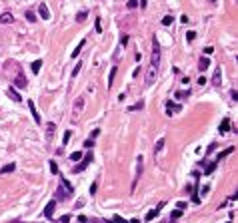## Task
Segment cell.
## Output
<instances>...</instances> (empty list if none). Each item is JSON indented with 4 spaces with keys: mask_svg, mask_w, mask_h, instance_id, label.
Returning <instances> with one entry per match:
<instances>
[{
    "mask_svg": "<svg viewBox=\"0 0 238 223\" xmlns=\"http://www.w3.org/2000/svg\"><path fill=\"white\" fill-rule=\"evenodd\" d=\"M152 58H150V66H148V72H146V86H152L154 80H156V74H158V64H160V48H158V42H152Z\"/></svg>",
    "mask_w": 238,
    "mask_h": 223,
    "instance_id": "1",
    "label": "cell"
},
{
    "mask_svg": "<svg viewBox=\"0 0 238 223\" xmlns=\"http://www.w3.org/2000/svg\"><path fill=\"white\" fill-rule=\"evenodd\" d=\"M90 161H92V154H88V155H84L82 157V161H80V164L74 167V173H80V171H84L86 167L90 165Z\"/></svg>",
    "mask_w": 238,
    "mask_h": 223,
    "instance_id": "2",
    "label": "cell"
},
{
    "mask_svg": "<svg viewBox=\"0 0 238 223\" xmlns=\"http://www.w3.org/2000/svg\"><path fill=\"white\" fill-rule=\"evenodd\" d=\"M14 86H16V88H26V86H28V82H26V76H24L22 72L16 74V78H14Z\"/></svg>",
    "mask_w": 238,
    "mask_h": 223,
    "instance_id": "3",
    "label": "cell"
},
{
    "mask_svg": "<svg viewBox=\"0 0 238 223\" xmlns=\"http://www.w3.org/2000/svg\"><path fill=\"white\" fill-rule=\"evenodd\" d=\"M54 134H56V124H54V122H48L46 124V141H52Z\"/></svg>",
    "mask_w": 238,
    "mask_h": 223,
    "instance_id": "4",
    "label": "cell"
},
{
    "mask_svg": "<svg viewBox=\"0 0 238 223\" xmlns=\"http://www.w3.org/2000/svg\"><path fill=\"white\" fill-rule=\"evenodd\" d=\"M82 110H84V98L80 96L78 100L74 102V108H72V112H74V118H76V116H78V114L82 112Z\"/></svg>",
    "mask_w": 238,
    "mask_h": 223,
    "instance_id": "5",
    "label": "cell"
},
{
    "mask_svg": "<svg viewBox=\"0 0 238 223\" xmlns=\"http://www.w3.org/2000/svg\"><path fill=\"white\" fill-rule=\"evenodd\" d=\"M28 108H30V112H32V118H34V122H36V124H40V122H42V119H40V114L36 112V106H34V102H32V100H28Z\"/></svg>",
    "mask_w": 238,
    "mask_h": 223,
    "instance_id": "6",
    "label": "cell"
},
{
    "mask_svg": "<svg viewBox=\"0 0 238 223\" xmlns=\"http://www.w3.org/2000/svg\"><path fill=\"white\" fill-rule=\"evenodd\" d=\"M54 207H56V199L48 201V205L44 207V215H46V217H52V213H54Z\"/></svg>",
    "mask_w": 238,
    "mask_h": 223,
    "instance_id": "7",
    "label": "cell"
},
{
    "mask_svg": "<svg viewBox=\"0 0 238 223\" xmlns=\"http://www.w3.org/2000/svg\"><path fill=\"white\" fill-rule=\"evenodd\" d=\"M12 22H14V16L10 14V12L0 14V24H12Z\"/></svg>",
    "mask_w": 238,
    "mask_h": 223,
    "instance_id": "8",
    "label": "cell"
},
{
    "mask_svg": "<svg viewBox=\"0 0 238 223\" xmlns=\"http://www.w3.org/2000/svg\"><path fill=\"white\" fill-rule=\"evenodd\" d=\"M60 185H62L64 189H66V191H68L70 195H72V191H74V187H72V183H70V181H68V179H66V177H62V175H60Z\"/></svg>",
    "mask_w": 238,
    "mask_h": 223,
    "instance_id": "9",
    "label": "cell"
},
{
    "mask_svg": "<svg viewBox=\"0 0 238 223\" xmlns=\"http://www.w3.org/2000/svg\"><path fill=\"white\" fill-rule=\"evenodd\" d=\"M56 197L60 199V201H64V199H66V197H70V193H68V191H66V189H64L62 185H58V191H56Z\"/></svg>",
    "mask_w": 238,
    "mask_h": 223,
    "instance_id": "10",
    "label": "cell"
},
{
    "mask_svg": "<svg viewBox=\"0 0 238 223\" xmlns=\"http://www.w3.org/2000/svg\"><path fill=\"white\" fill-rule=\"evenodd\" d=\"M178 110H180V106H178V104H172V102H168V104H166V114H168V116L176 114Z\"/></svg>",
    "mask_w": 238,
    "mask_h": 223,
    "instance_id": "11",
    "label": "cell"
},
{
    "mask_svg": "<svg viewBox=\"0 0 238 223\" xmlns=\"http://www.w3.org/2000/svg\"><path fill=\"white\" fill-rule=\"evenodd\" d=\"M232 151H234V145H230V148H226L224 151H220V154H218V155H216V161H220V160H224V157H226V155H230V154H232Z\"/></svg>",
    "mask_w": 238,
    "mask_h": 223,
    "instance_id": "12",
    "label": "cell"
},
{
    "mask_svg": "<svg viewBox=\"0 0 238 223\" xmlns=\"http://www.w3.org/2000/svg\"><path fill=\"white\" fill-rule=\"evenodd\" d=\"M220 82H222V72H220V68H216L214 78H212V84H214V86H220Z\"/></svg>",
    "mask_w": 238,
    "mask_h": 223,
    "instance_id": "13",
    "label": "cell"
},
{
    "mask_svg": "<svg viewBox=\"0 0 238 223\" xmlns=\"http://www.w3.org/2000/svg\"><path fill=\"white\" fill-rule=\"evenodd\" d=\"M40 16H42V18H44V20H48V18H50V10H48V6H46V4H40Z\"/></svg>",
    "mask_w": 238,
    "mask_h": 223,
    "instance_id": "14",
    "label": "cell"
},
{
    "mask_svg": "<svg viewBox=\"0 0 238 223\" xmlns=\"http://www.w3.org/2000/svg\"><path fill=\"white\" fill-rule=\"evenodd\" d=\"M158 213H160V209H158V207H154V209H150L148 213H146V217H144V219H146V221H152V219H154V217L158 215Z\"/></svg>",
    "mask_w": 238,
    "mask_h": 223,
    "instance_id": "15",
    "label": "cell"
},
{
    "mask_svg": "<svg viewBox=\"0 0 238 223\" xmlns=\"http://www.w3.org/2000/svg\"><path fill=\"white\" fill-rule=\"evenodd\" d=\"M8 96L12 98L14 102H22V98H20V94H18V92H16V90H12V88H8Z\"/></svg>",
    "mask_w": 238,
    "mask_h": 223,
    "instance_id": "16",
    "label": "cell"
},
{
    "mask_svg": "<svg viewBox=\"0 0 238 223\" xmlns=\"http://www.w3.org/2000/svg\"><path fill=\"white\" fill-rule=\"evenodd\" d=\"M228 128H230V119H222V124H220V134H226L228 132Z\"/></svg>",
    "mask_w": 238,
    "mask_h": 223,
    "instance_id": "17",
    "label": "cell"
},
{
    "mask_svg": "<svg viewBox=\"0 0 238 223\" xmlns=\"http://www.w3.org/2000/svg\"><path fill=\"white\" fill-rule=\"evenodd\" d=\"M208 66H210V60H208V58H202V60L198 62V70H202V72H204Z\"/></svg>",
    "mask_w": 238,
    "mask_h": 223,
    "instance_id": "18",
    "label": "cell"
},
{
    "mask_svg": "<svg viewBox=\"0 0 238 223\" xmlns=\"http://www.w3.org/2000/svg\"><path fill=\"white\" fill-rule=\"evenodd\" d=\"M40 68H42V60H34V62H32V72L38 74V72H40Z\"/></svg>",
    "mask_w": 238,
    "mask_h": 223,
    "instance_id": "19",
    "label": "cell"
},
{
    "mask_svg": "<svg viewBox=\"0 0 238 223\" xmlns=\"http://www.w3.org/2000/svg\"><path fill=\"white\" fill-rule=\"evenodd\" d=\"M84 44H86V40H80V44H78L76 48H74V52H72V58H76V56H78V54H80V50L84 48Z\"/></svg>",
    "mask_w": 238,
    "mask_h": 223,
    "instance_id": "20",
    "label": "cell"
},
{
    "mask_svg": "<svg viewBox=\"0 0 238 223\" xmlns=\"http://www.w3.org/2000/svg\"><path fill=\"white\" fill-rule=\"evenodd\" d=\"M216 165H218V161H212V164H210L208 167H206V171H204V175H210V173H214V170H216Z\"/></svg>",
    "mask_w": 238,
    "mask_h": 223,
    "instance_id": "21",
    "label": "cell"
},
{
    "mask_svg": "<svg viewBox=\"0 0 238 223\" xmlns=\"http://www.w3.org/2000/svg\"><path fill=\"white\" fill-rule=\"evenodd\" d=\"M14 170H16V165L14 164H8V165H4L2 170H0V173H12Z\"/></svg>",
    "mask_w": 238,
    "mask_h": 223,
    "instance_id": "22",
    "label": "cell"
},
{
    "mask_svg": "<svg viewBox=\"0 0 238 223\" xmlns=\"http://www.w3.org/2000/svg\"><path fill=\"white\" fill-rule=\"evenodd\" d=\"M164 144H166V141H164V138H160L158 141H156V145H154V154H158V151H160L162 148H164Z\"/></svg>",
    "mask_w": 238,
    "mask_h": 223,
    "instance_id": "23",
    "label": "cell"
},
{
    "mask_svg": "<svg viewBox=\"0 0 238 223\" xmlns=\"http://www.w3.org/2000/svg\"><path fill=\"white\" fill-rule=\"evenodd\" d=\"M116 70H118L116 66H114V68L110 70V76H108V88H110V86H112V82H114V76H116Z\"/></svg>",
    "mask_w": 238,
    "mask_h": 223,
    "instance_id": "24",
    "label": "cell"
},
{
    "mask_svg": "<svg viewBox=\"0 0 238 223\" xmlns=\"http://www.w3.org/2000/svg\"><path fill=\"white\" fill-rule=\"evenodd\" d=\"M142 108H144V102L140 100L138 104H134V106H130V108H128V112H136V110H142Z\"/></svg>",
    "mask_w": 238,
    "mask_h": 223,
    "instance_id": "25",
    "label": "cell"
},
{
    "mask_svg": "<svg viewBox=\"0 0 238 223\" xmlns=\"http://www.w3.org/2000/svg\"><path fill=\"white\" fill-rule=\"evenodd\" d=\"M70 138H72V132H70V129H68V132H64V138H62L64 144H62V145H66L68 141H70Z\"/></svg>",
    "mask_w": 238,
    "mask_h": 223,
    "instance_id": "26",
    "label": "cell"
},
{
    "mask_svg": "<svg viewBox=\"0 0 238 223\" xmlns=\"http://www.w3.org/2000/svg\"><path fill=\"white\" fill-rule=\"evenodd\" d=\"M70 160H72V161L82 160V154H80V151H74V154H70Z\"/></svg>",
    "mask_w": 238,
    "mask_h": 223,
    "instance_id": "27",
    "label": "cell"
},
{
    "mask_svg": "<svg viewBox=\"0 0 238 223\" xmlns=\"http://www.w3.org/2000/svg\"><path fill=\"white\" fill-rule=\"evenodd\" d=\"M180 215H182V211H180V209H174V211H172V215H170V221L178 219V217H180Z\"/></svg>",
    "mask_w": 238,
    "mask_h": 223,
    "instance_id": "28",
    "label": "cell"
},
{
    "mask_svg": "<svg viewBox=\"0 0 238 223\" xmlns=\"http://www.w3.org/2000/svg\"><path fill=\"white\" fill-rule=\"evenodd\" d=\"M188 96H190V90H188V92H178V94H176L178 100H184V98H188Z\"/></svg>",
    "mask_w": 238,
    "mask_h": 223,
    "instance_id": "29",
    "label": "cell"
},
{
    "mask_svg": "<svg viewBox=\"0 0 238 223\" xmlns=\"http://www.w3.org/2000/svg\"><path fill=\"white\" fill-rule=\"evenodd\" d=\"M172 24V16H164L162 18V26H170Z\"/></svg>",
    "mask_w": 238,
    "mask_h": 223,
    "instance_id": "30",
    "label": "cell"
},
{
    "mask_svg": "<svg viewBox=\"0 0 238 223\" xmlns=\"http://www.w3.org/2000/svg\"><path fill=\"white\" fill-rule=\"evenodd\" d=\"M50 171L54 173V175H58V165H56V161H50Z\"/></svg>",
    "mask_w": 238,
    "mask_h": 223,
    "instance_id": "31",
    "label": "cell"
},
{
    "mask_svg": "<svg viewBox=\"0 0 238 223\" xmlns=\"http://www.w3.org/2000/svg\"><path fill=\"white\" fill-rule=\"evenodd\" d=\"M126 6L130 8V10H134V8L138 6V2H136V0H128V2H126Z\"/></svg>",
    "mask_w": 238,
    "mask_h": 223,
    "instance_id": "32",
    "label": "cell"
},
{
    "mask_svg": "<svg viewBox=\"0 0 238 223\" xmlns=\"http://www.w3.org/2000/svg\"><path fill=\"white\" fill-rule=\"evenodd\" d=\"M80 68H82V62H78V64H76V68L72 70V76H74V78H76V76H78V72H80Z\"/></svg>",
    "mask_w": 238,
    "mask_h": 223,
    "instance_id": "33",
    "label": "cell"
},
{
    "mask_svg": "<svg viewBox=\"0 0 238 223\" xmlns=\"http://www.w3.org/2000/svg\"><path fill=\"white\" fill-rule=\"evenodd\" d=\"M86 16H88V12H80V14L76 16V20H78V22H84V20H86Z\"/></svg>",
    "mask_w": 238,
    "mask_h": 223,
    "instance_id": "34",
    "label": "cell"
},
{
    "mask_svg": "<svg viewBox=\"0 0 238 223\" xmlns=\"http://www.w3.org/2000/svg\"><path fill=\"white\" fill-rule=\"evenodd\" d=\"M194 38H196V32H188V34H186V42H192Z\"/></svg>",
    "mask_w": 238,
    "mask_h": 223,
    "instance_id": "35",
    "label": "cell"
},
{
    "mask_svg": "<svg viewBox=\"0 0 238 223\" xmlns=\"http://www.w3.org/2000/svg\"><path fill=\"white\" fill-rule=\"evenodd\" d=\"M176 207H178V209H180V211H184V209L188 207V205L184 203V201H178V203H176Z\"/></svg>",
    "mask_w": 238,
    "mask_h": 223,
    "instance_id": "36",
    "label": "cell"
},
{
    "mask_svg": "<svg viewBox=\"0 0 238 223\" xmlns=\"http://www.w3.org/2000/svg\"><path fill=\"white\" fill-rule=\"evenodd\" d=\"M26 20H30V22H34V20H36L34 12H26Z\"/></svg>",
    "mask_w": 238,
    "mask_h": 223,
    "instance_id": "37",
    "label": "cell"
},
{
    "mask_svg": "<svg viewBox=\"0 0 238 223\" xmlns=\"http://www.w3.org/2000/svg\"><path fill=\"white\" fill-rule=\"evenodd\" d=\"M92 145H94V141H92V138H90V139H86V141H84V148H92Z\"/></svg>",
    "mask_w": 238,
    "mask_h": 223,
    "instance_id": "38",
    "label": "cell"
},
{
    "mask_svg": "<svg viewBox=\"0 0 238 223\" xmlns=\"http://www.w3.org/2000/svg\"><path fill=\"white\" fill-rule=\"evenodd\" d=\"M96 32H102V24H100V18H96Z\"/></svg>",
    "mask_w": 238,
    "mask_h": 223,
    "instance_id": "39",
    "label": "cell"
},
{
    "mask_svg": "<svg viewBox=\"0 0 238 223\" xmlns=\"http://www.w3.org/2000/svg\"><path fill=\"white\" fill-rule=\"evenodd\" d=\"M70 221V215H62L60 217V223H68Z\"/></svg>",
    "mask_w": 238,
    "mask_h": 223,
    "instance_id": "40",
    "label": "cell"
},
{
    "mask_svg": "<svg viewBox=\"0 0 238 223\" xmlns=\"http://www.w3.org/2000/svg\"><path fill=\"white\" fill-rule=\"evenodd\" d=\"M114 223H126V221H124L120 215H114Z\"/></svg>",
    "mask_w": 238,
    "mask_h": 223,
    "instance_id": "41",
    "label": "cell"
},
{
    "mask_svg": "<svg viewBox=\"0 0 238 223\" xmlns=\"http://www.w3.org/2000/svg\"><path fill=\"white\" fill-rule=\"evenodd\" d=\"M198 84L204 86V84H206V78H204V76H200V78H198Z\"/></svg>",
    "mask_w": 238,
    "mask_h": 223,
    "instance_id": "42",
    "label": "cell"
},
{
    "mask_svg": "<svg viewBox=\"0 0 238 223\" xmlns=\"http://www.w3.org/2000/svg\"><path fill=\"white\" fill-rule=\"evenodd\" d=\"M120 42H122V46H126V44H128V36H122Z\"/></svg>",
    "mask_w": 238,
    "mask_h": 223,
    "instance_id": "43",
    "label": "cell"
},
{
    "mask_svg": "<svg viewBox=\"0 0 238 223\" xmlns=\"http://www.w3.org/2000/svg\"><path fill=\"white\" fill-rule=\"evenodd\" d=\"M204 52H206V54H212V52H214V48H212V46H208V48H204Z\"/></svg>",
    "mask_w": 238,
    "mask_h": 223,
    "instance_id": "44",
    "label": "cell"
},
{
    "mask_svg": "<svg viewBox=\"0 0 238 223\" xmlns=\"http://www.w3.org/2000/svg\"><path fill=\"white\" fill-rule=\"evenodd\" d=\"M90 193H92V195L96 193V183H92V185H90Z\"/></svg>",
    "mask_w": 238,
    "mask_h": 223,
    "instance_id": "45",
    "label": "cell"
},
{
    "mask_svg": "<svg viewBox=\"0 0 238 223\" xmlns=\"http://www.w3.org/2000/svg\"><path fill=\"white\" fill-rule=\"evenodd\" d=\"M146 4H148V0H140V8H146Z\"/></svg>",
    "mask_w": 238,
    "mask_h": 223,
    "instance_id": "46",
    "label": "cell"
},
{
    "mask_svg": "<svg viewBox=\"0 0 238 223\" xmlns=\"http://www.w3.org/2000/svg\"><path fill=\"white\" fill-rule=\"evenodd\" d=\"M12 223H24V221H20V219H14V221H12Z\"/></svg>",
    "mask_w": 238,
    "mask_h": 223,
    "instance_id": "47",
    "label": "cell"
},
{
    "mask_svg": "<svg viewBox=\"0 0 238 223\" xmlns=\"http://www.w3.org/2000/svg\"><path fill=\"white\" fill-rule=\"evenodd\" d=\"M130 223H140V219H132V221H130Z\"/></svg>",
    "mask_w": 238,
    "mask_h": 223,
    "instance_id": "48",
    "label": "cell"
},
{
    "mask_svg": "<svg viewBox=\"0 0 238 223\" xmlns=\"http://www.w3.org/2000/svg\"><path fill=\"white\" fill-rule=\"evenodd\" d=\"M92 223H102V221H98V219H92Z\"/></svg>",
    "mask_w": 238,
    "mask_h": 223,
    "instance_id": "49",
    "label": "cell"
},
{
    "mask_svg": "<svg viewBox=\"0 0 238 223\" xmlns=\"http://www.w3.org/2000/svg\"><path fill=\"white\" fill-rule=\"evenodd\" d=\"M226 223H232V221H226Z\"/></svg>",
    "mask_w": 238,
    "mask_h": 223,
    "instance_id": "50",
    "label": "cell"
}]
</instances>
